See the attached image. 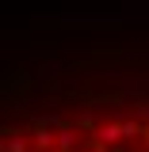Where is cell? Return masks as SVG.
Segmentation results:
<instances>
[{
  "instance_id": "6da1fadb",
  "label": "cell",
  "mask_w": 149,
  "mask_h": 152,
  "mask_svg": "<svg viewBox=\"0 0 149 152\" xmlns=\"http://www.w3.org/2000/svg\"><path fill=\"white\" fill-rule=\"evenodd\" d=\"M0 152H149V88H73L16 107Z\"/></svg>"
}]
</instances>
